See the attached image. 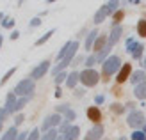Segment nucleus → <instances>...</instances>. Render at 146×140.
Segmentation results:
<instances>
[{
    "mask_svg": "<svg viewBox=\"0 0 146 140\" xmlns=\"http://www.w3.org/2000/svg\"><path fill=\"white\" fill-rule=\"evenodd\" d=\"M77 50H78V43H77V41H71V43H70V48H68V51H66V55H64V58L52 69L54 75H59V73H61L64 68H66V66H70L71 58L75 57V53H77Z\"/></svg>",
    "mask_w": 146,
    "mask_h": 140,
    "instance_id": "f257e3e1",
    "label": "nucleus"
},
{
    "mask_svg": "<svg viewBox=\"0 0 146 140\" xmlns=\"http://www.w3.org/2000/svg\"><path fill=\"white\" fill-rule=\"evenodd\" d=\"M102 66H104V69H102V73H104V80H109V76H112L114 73L119 69L121 60H119V57L112 55V57H109Z\"/></svg>",
    "mask_w": 146,
    "mask_h": 140,
    "instance_id": "f03ea898",
    "label": "nucleus"
},
{
    "mask_svg": "<svg viewBox=\"0 0 146 140\" xmlns=\"http://www.w3.org/2000/svg\"><path fill=\"white\" fill-rule=\"evenodd\" d=\"M13 92L16 94V96H21V98H31L32 92H34V80H32V78L21 80V82L14 87Z\"/></svg>",
    "mask_w": 146,
    "mask_h": 140,
    "instance_id": "7ed1b4c3",
    "label": "nucleus"
},
{
    "mask_svg": "<svg viewBox=\"0 0 146 140\" xmlns=\"http://www.w3.org/2000/svg\"><path fill=\"white\" fill-rule=\"evenodd\" d=\"M118 2H107L105 5H102L100 9L96 11V14H94V23H102V21H104L109 14H112L116 9H118Z\"/></svg>",
    "mask_w": 146,
    "mask_h": 140,
    "instance_id": "20e7f679",
    "label": "nucleus"
},
{
    "mask_svg": "<svg viewBox=\"0 0 146 140\" xmlns=\"http://www.w3.org/2000/svg\"><path fill=\"white\" fill-rule=\"evenodd\" d=\"M98 80H100V75L94 69H86V71L80 73V82L86 87H94L98 83Z\"/></svg>",
    "mask_w": 146,
    "mask_h": 140,
    "instance_id": "39448f33",
    "label": "nucleus"
},
{
    "mask_svg": "<svg viewBox=\"0 0 146 140\" xmlns=\"http://www.w3.org/2000/svg\"><path fill=\"white\" fill-rule=\"evenodd\" d=\"M127 122H128V126H132V128H139L144 124V114L139 112V110H134V112H130Z\"/></svg>",
    "mask_w": 146,
    "mask_h": 140,
    "instance_id": "423d86ee",
    "label": "nucleus"
},
{
    "mask_svg": "<svg viewBox=\"0 0 146 140\" xmlns=\"http://www.w3.org/2000/svg\"><path fill=\"white\" fill-rule=\"evenodd\" d=\"M61 115L59 114H54V115H48L45 121H43V129L45 131H50V129H55L57 124H61Z\"/></svg>",
    "mask_w": 146,
    "mask_h": 140,
    "instance_id": "0eeeda50",
    "label": "nucleus"
},
{
    "mask_svg": "<svg viewBox=\"0 0 146 140\" xmlns=\"http://www.w3.org/2000/svg\"><path fill=\"white\" fill-rule=\"evenodd\" d=\"M48 68H50V62L48 60H43L38 68H34L32 69V73H31V78L32 80H38V78H43L46 75V71H48Z\"/></svg>",
    "mask_w": 146,
    "mask_h": 140,
    "instance_id": "6e6552de",
    "label": "nucleus"
},
{
    "mask_svg": "<svg viewBox=\"0 0 146 140\" xmlns=\"http://www.w3.org/2000/svg\"><path fill=\"white\" fill-rule=\"evenodd\" d=\"M121 34H123L121 25H114V27H112V30H111V37H109V41H107V46H109V48H112V46L116 45V43L119 41Z\"/></svg>",
    "mask_w": 146,
    "mask_h": 140,
    "instance_id": "1a4fd4ad",
    "label": "nucleus"
},
{
    "mask_svg": "<svg viewBox=\"0 0 146 140\" xmlns=\"http://www.w3.org/2000/svg\"><path fill=\"white\" fill-rule=\"evenodd\" d=\"M102 135H104V126H102V124H94V126L89 129V133L86 135L84 140H100Z\"/></svg>",
    "mask_w": 146,
    "mask_h": 140,
    "instance_id": "9d476101",
    "label": "nucleus"
},
{
    "mask_svg": "<svg viewBox=\"0 0 146 140\" xmlns=\"http://www.w3.org/2000/svg\"><path fill=\"white\" fill-rule=\"evenodd\" d=\"M14 106H16V94L9 92V94H7V98H5V105H4V110L7 112V115L14 114Z\"/></svg>",
    "mask_w": 146,
    "mask_h": 140,
    "instance_id": "9b49d317",
    "label": "nucleus"
},
{
    "mask_svg": "<svg viewBox=\"0 0 146 140\" xmlns=\"http://www.w3.org/2000/svg\"><path fill=\"white\" fill-rule=\"evenodd\" d=\"M130 69H132V68H130V64H123V68H121L119 73H118V78H116V80H118V83H123V82L128 78Z\"/></svg>",
    "mask_w": 146,
    "mask_h": 140,
    "instance_id": "f8f14e48",
    "label": "nucleus"
},
{
    "mask_svg": "<svg viewBox=\"0 0 146 140\" xmlns=\"http://www.w3.org/2000/svg\"><path fill=\"white\" fill-rule=\"evenodd\" d=\"M78 133H80V128L78 126H70V129L62 135L64 140H77L78 138Z\"/></svg>",
    "mask_w": 146,
    "mask_h": 140,
    "instance_id": "ddd939ff",
    "label": "nucleus"
},
{
    "mask_svg": "<svg viewBox=\"0 0 146 140\" xmlns=\"http://www.w3.org/2000/svg\"><path fill=\"white\" fill-rule=\"evenodd\" d=\"M87 117H89L91 121H94L98 124V121H102V114H100V110L96 106H89L87 108Z\"/></svg>",
    "mask_w": 146,
    "mask_h": 140,
    "instance_id": "4468645a",
    "label": "nucleus"
},
{
    "mask_svg": "<svg viewBox=\"0 0 146 140\" xmlns=\"http://www.w3.org/2000/svg\"><path fill=\"white\" fill-rule=\"evenodd\" d=\"M130 80H132V83H134V85H139V83L146 82V75H144V71H134V73H132V76H130Z\"/></svg>",
    "mask_w": 146,
    "mask_h": 140,
    "instance_id": "2eb2a0df",
    "label": "nucleus"
},
{
    "mask_svg": "<svg viewBox=\"0 0 146 140\" xmlns=\"http://www.w3.org/2000/svg\"><path fill=\"white\" fill-rule=\"evenodd\" d=\"M96 39H98V30H91L86 39V50H91L94 46V43H96Z\"/></svg>",
    "mask_w": 146,
    "mask_h": 140,
    "instance_id": "dca6fc26",
    "label": "nucleus"
},
{
    "mask_svg": "<svg viewBox=\"0 0 146 140\" xmlns=\"http://www.w3.org/2000/svg\"><path fill=\"white\" fill-rule=\"evenodd\" d=\"M134 94H135L137 99H146V82H143V83H139V85H135Z\"/></svg>",
    "mask_w": 146,
    "mask_h": 140,
    "instance_id": "f3484780",
    "label": "nucleus"
},
{
    "mask_svg": "<svg viewBox=\"0 0 146 140\" xmlns=\"http://www.w3.org/2000/svg\"><path fill=\"white\" fill-rule=\"evenodd\" d=\"M107 37H105V35H98V39H96V43H94V46H93V50L94 51H98V53H100V51L102 50H104V48H107Z\"/></svg>",
    "mask_w": 146,
    "mask_h": 140,
    "instance_id": "a211bd4d",
    "label": "nucleus"
},
{
    "mask_svg": "<svg viewBox=\"0 0 146 140\" xmlns=\"http://www.w3.org/2000/svg\"><path fill=\"white\" fill-rule=\"evenodd\" d=\"M80 80V75L77 71H73V73H70L68 75V80H66V85L70 87V89H75V85H77V82Z\"/></svg>",
    "mask_w": 146,
    "mask_h": 140,
    "instance_id": "6ab92c4d",
    "label": "nucleus"
},
{
    "mask_svg": "<svg viewBox=\"0 0 146 140\" xmlns=\"http://www.w3.org/2000/svg\"><path fill=\"white\" fill-rule=\"evenodd\" d=\"M16 138H18V129L14 128V126L7 129V131H5V135L2 137V140H16Z\"/></svg>",
    "mask_w": 146,
    "mask_h": 140,
    "instance_id": "aec40b11",
    "label": "nucleus"
},
{
    "mask_svg": "<svg viewBox=\"0 0 146 140\" xmlns=\"http://www.w3.org/2000/svg\"><path fill=\"white\" fill-rule=\"evenodd\" d=\"M55 34V28H52V30H48L45 35H41V37L38 39V41H36V46H41V45H45V43L50 39V37H52V35Z\"/></svg>",
    "mask_w": 146,
    "mask_h": 140,
    "instance_id": "412c9836",
    "label": "nucleus"
},
{
    "mask_svg": "<svg viewBox=\"0 0 146 140\" xmlns=\"http://www.w3.org/2000/svg\"><path fill=\"white\" fill-rule=\"evenodd\" d=\"M57 138H59V133H57V129H50V131H46V133L43 135L41 140H57Z\"/></svg>",
    "mask_w": 146,
    "mask_h": 140,
    "instance_id": "4be33fe9",
    "label": "nucleus"
},
{
    "mask_svg": "<svg viewBox=\"0 0 146 140\" xmlns=\"http://www.w3.org/2000/svg\"><path fill=\"white\" fill-rule=\"evenodd\" d=\"M137 32H139V35L146 37V20H139V23H137Z\"/></svg>",
    "mask_w": 146,
    "mask_h": 140,
    "instance_id": "5701e85b",
    "label": "nucleus"
},
{
    "mask_svg": "<svg viewBox=\"0 0 146 140\" xmlns=\"http://www.w3.org/2000/svg\"><path fill=\"white\" fill-rule=\"evenodd\" d=\"M141 55H143V45H139V43H137L135 48L132 50V57H134V58H141Z\"/></svg>",
    "mask_w": 146,
    "mask_h": 140,
    "instance_id": "b1692460",
    "label": "nucleus"
},
{
    "mask_svg": "<svg viewBox=\"0 0 146 140\" xmlns=\"http://www.w3.org/2000/svg\"><path fill=\"white\" fill-rule=\"evenodd\" d=\"M14 71H16V68H11L9 71H7V73H5V75L2 76V80H0V85H4V83L7 82V80H9V78H11V76L14 75Z\"/></svg>",
    "mask_w": 146,
    "mask_h": 140,
    "instance_id": "393cba45",
    "label": "nucleus"
},
{
    "mask_svg": "<svg viewBox=\"0 0 146 140\" xmlns=\"http://www.w3.org/2000/svg\"><path fill=\"white\" fill-rule=\"evenodd\" d=\"M70 43H71V41H68L66 45H64V46L61 48V51H59V53H57V58H59V62H61L62 58H64V55H66V51H68V48H70Z\"/></svg>",
    "mask_w": 146,
    "mask_h": 140,
    "instance_id": "a878e982",
    "label": "nucleus"
},
{
    "mask_svg": "<svg viewBox=\"0 0 146 140\" xmlns=\"http://www.w3.org/2000/svg\"><path fill=\"white\" fill-rule=\"evenodd\" d=\"M27 101H29V98H21V99H18L16 101V106H14V112H18V110H21L25 105H27Z\"/></svg>",
    "mask_w": 146,
    "mask_h": 140,
    "instance_id": "bb28decb",
    "label": "nucleus"
},
{
    "mask_svg": "<svg viewBox=\"0 0 146 140\" xmlns=\"http://www.w3.org/2000/svg\"><path fill=\"white\" fill-rule=\"evenodd\" d=\"M132 140H146L144 131H134V133H132Z\"/></svg>",
    "mask_w": 146,
    "mask_h": 140,
    "instance_id": "cd10ccee",
    "label": "nucleus"
},
{
    "mask_svg": "<svg viewBox=\"0 0 146 140\" xmlns=\"http://www.w3.org/2000/svg\"><path fill=\"white\" fill-rule=\"evenodd\" d=\"M111 108H112V112H114V114H123V110H125V106H121L119 103H114Z\"/></svg>",
    "mask_w": 146,
    "mask_h": 140,
    "instance_id": "c85d7f7f",
    "label": "nucleus"
},
{
    "mask_svg": "<svg viewBox=\"0 0 146 140\" xmlns=\"http://www.w3.org/2000/svg\"><path fill=\"white\" fill-rule=\"evenodd\" d=\"M38 138H39V129L34 128L32 133H29V138H27V140H38Z\"/></svg>",
    "mask_w": 146,
    "mask_h": 140,
    "instance_id": "c756f323",
    "label": "nucleus"
},
{
    "mask_svg": "<svg viewBox=\"0 0 146 140\" xmlns=\"http://www.w3.org/2000/svg\"><path fill=\"white\" fill-rule=\"evenodd\" d=\"M75 117H77V115H75V112H73L71 108H68V110H66V121H68V122H71V121H75Z\"/></svg>",
    "mask_w": 146,
    "mask_h": 140,
    "instance_id": "7c9ffc66",
    "label": "nucleus"
},
{
    "mask_svg": "<svg viewBox=\"0 0 146 140\" xmlns=\"http://www.w3.org/2000/svg\"><path fill=\"white\" fill-rule=\"evenodd\" d=\"M2 25H4L5 28H11V27H14V20H13V18H4Z\"/></svg>",
    "mask_w": 146,
    "mask_h": 140,
    "instance_id": "2f4dec72",
    "label": "nucleus"
},
{
    "mask_svg": "<svg viewBox=\"0 0 146 140\" xmlns=\"http://www.w3.org/2000/svg\"><path fill=\"white\" fill-rule=\"evenodd\" d=\"M135 45H137V43H135L134 39H128V41H127V51H130V53H132V50L135 48Z\"/></svg>",
    "mask_w": 146,
    "mask_h": 140,
    "instance_id": "473e14b6",
    "label": "nucleus"
},
{
    "mask_svg": "<svg viewBox=\"0 0 146 140\" xmlns=\"http://www.w3.org/2000/svg\"><path fill=\"white\" fill-rule=\"evenodd\" d=\"M96 62V57L91 55V57H87V60H86V66H87V69H91V66Z\"/></svg>",
    "mask_w": 146,
    "mask_h": 140,
    "instance_id": "72a5a7b5",
    "label": "nucleus"
},
{
    "mask_svg": "<svg viewBox=\"0 0 146 140\" xmlns=\"http://www.w3.org/2000/svg\"><path fill=\"white\" fill-rule=\"evenodd\" d=\"M64 78H68V76H66V73H59V75H57V78H55V83L59 85L61 82H64Z\"/></svg>",
    "mask_w": 146,
    "mask_h": 140,
    "instance_id": "f704fd0d",
    "label": "nucleus"
},
{
    "mask_svg": "<svg viewBox=\"0 0 146 140\" xmlns=\"http://www.w3.org/2000/svg\"><path fill=\"white\" fill-rule=\"evenodd\" d=\"M121 20H123V12L118 11V12L114 14V21H116V25H118V21H121Z\"/></svg>",
    "mask_w": 146,
    "mask_h": 140,
    "instance_id": "c9c22d12",
    "label": "nucleus"
},
{
    "mask_svg": "<svg viewBox=\"0 0 146 140\" xmlns=\"http://www.w3.org/2000/svg\"><path fill=\"white\" fill-rule=\"evenodd\" d=\"M41 25V20L39 18H34L32 21H31V27H39Z\"/></svg>",
    "mask_w": 146,
    "mask_h": 140,
    "instance_id": "e433bc0d",
    "label": "nucleus"
},
{
    "mask_svg": "<svg viewBox=\"0 0 146 140\" xmlns=\"http://www.w3.org/2000/svg\"><path fill=\"white\" fill-rule=\"evenodd\" d=\"M23 121H25V117L21 115V114H20V115H16V119H14V122H16V124H21Z\"/></svg>",
    "mask_w": 146,
    "mask_h": 140,
    "instance_id": "4c0bfd02",
    "label": "nucleus"
},
{
    "mask_svg": "<svg viewBox=\"0 0 146 140\" xmlns=\"http://www.w3.org/2000/svg\"><path fill=\"white\" fill-rule=\"evenodd\" d=\"M29 138V133H25V131H23V133H18V138L16 140H27Z\"/></svg>",
    "mask_w": 146,
    "mask_h": 140,
    "instance_id": "58836bf2",
    "label": "nucleus"
},
{
    "mask_svg": "<svg viewBox=\"0 0 146 140\" xmlns=\"http://www.w3.org/2000/svg\"><path fill=\"white\" fill-rule=\"evenodd\" d=\"M70 106L68 105H61V106H57V112H64V114H66V110H68Z\"/></svg>",
    "mask_w": 146,
    "mask_h": 140,
    "instance_id": "ea45409f",
    "label": "nucleus"
},
{
    "mask_svg": "<svg viewBox=\"0 0 146 140\" xmlns=\"http://www.w3.org/2000/svg\"><path fill=\"white\" fill-rule=\"evenodd\" d=\"M5 117H7V112H5V110H4V108H0V119H2V121H4V119H5Z\"/></svg>",
    "mask_w": 146,
    "mask_h": 140,
    "instance_id": "a19ab883",
    "label": "nucleus"
},
{
    "mask_svg": "<svg viewBox=\"0 0 146 140\" xmlns=\"http://www.w3.org/2000/svg\"><path fill=\"white\" fill-rule=\"evenodd\" d=\"M18 37H20V32H18V30H14V32L11 34V39L14 41V39H18Z\"/></svg>",
    "mask_w": 146,
    "mask_h": 140,
    "instance_id": "79ce46f5",
    "label": "nucleus"
},
{
    "mask_svg": "<svg viewBox=\"0 0 146 140\" xmlns=\"http://www.w3.org/2000/svg\"><path fill=\"white\" fill-rule=\"evenodd\" d=\"M104 101V96H96V103H102Z\"/></svg>",
    "mask_w": 146,
    "mask_h": 140,
    "instance_id": "37998d69",
    "label": "nucleus"
},
{
    "mask_svg": "<svg viewBox=\"0 0 146 140\" xmlns=\"http://www.w3.org/2000/svg\"><path fill=\"white\" fill-rule=\"evenodd\" d=\"M2 41H4V37H2V34H0V48H2Z\"/></svg>",
    "mask_w": 146,
    "mask_h": 140,
    "instance_id": "c03bdc74",
    "label": "nucleus"
},
{
    "mask_svg": "<svg viewBox=\"0 0 146 140\" xmlns=\"http://www.w3.org/2000/svg\"><path fill=\"white\" fill-rule=\"evenodd\" d=\"M2 20H4V14H2V12H0V23H2Z\"/></svg>",
    "mask_w": 146,
    "mask_h": 140,
    "instance_id": "a18cd8bd",
    "label": "nucleus"
},
{
    "mask_svg": "<svg viewBox=\"0 0 146 140\" xmlns=\"http://www.w3.org/2000/svg\"><path fill=\"white\" fill-rule=\"evenodd\" d=\"M2 122H4V121H2V119H0V129H2Z\"/></svg>",
    "mask_w": 146,
    "mask_h": 140,
    "instance_id": "49530a36",
    "label": "nucleus"
},
{
    "mask_svg": "<svg viewBox=\"0 0 146 140\" xmlns=\"http://www.w3.org/2000/svg\"><path fill=\"white\" fill-rule=\"evenodd\" d=\"M119 140H127V138H125V137H121V138H119Z\"/></svg>",
    "mask_w": 146,
    "mask_h": 140,
    "instance_id": "de8ad7c7",
    "label": "nucleus"
},
{
    "mask_svg": "<svg viewBox=\"0 0 146 140\" xmlns=\"http://www.w3.org/2000/svg\"><path fill=\"white\" fill-rule=\"evenodd\" d=\"M57 140H64V138H62V137H59V138H57Z\"/></svg>",
    "mask_w": 146,
    "mask_h": 140,
    "instance_id": "09e8293b",
    "label": "nucleus"
},
{
    "mask_svg": "<svg viewBox=\"0 0 146 140\" xmlns=\"http://www.w3.org/2000/svg\"><path fill=\"white\" fill-rule=\"evenodd\" d=\"M144 135H146V126H144Z\"/></svg>",
    "mask_w": 146,
    "mask_h": 140,
    "instance_id": "8fccbe9b",
    "label": "nucleus"
},
{
    "mask_svg": "<svg viewBox=\"0 0 146 140\" xmlns=\"http://www.w3.org/2000/svg\"><path fill=\"white\" fill-rule=\"evenodd\" d=\"M144 66H146V58H144Z\"/></svg>",
    "mask_w": 146,
    "mask_h": 140,
    "instance_id": "3c124183",
    "label": "nucleus"
},
{
    "mask_svg": "<svg viewBox=\"0 0 146 140\" xmlns=\"http://www.w3.org/2000/svg\"><path fill=\"white\" fill-rule=\"evenodd\" d=\"M105 140H107V138H105Z\"/></svg>",
    "mask_w": 146,
    "mask_h": 140,
    "instance_id": "603ef678",
    "label": "nucleus"
}]
</instances>
